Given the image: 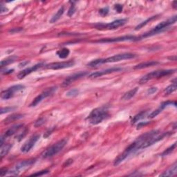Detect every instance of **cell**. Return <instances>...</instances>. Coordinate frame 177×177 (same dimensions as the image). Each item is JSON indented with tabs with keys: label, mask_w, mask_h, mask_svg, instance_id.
I'll return each mask as SVG.
<instances>
[{
	"label": "cell",
	"mask_w": 177,
	"mask_h": 177,
	"mask_svg": "<svg viewBox=\"0 0 177 177\" xmlns=\"http://www.w3.org/2000/svg\"><path fill=\"white\" fill-rule=\"evenodd\" d=\"M155 131L156 130H152L150 131V132H146L145 133V134H142L141 136H140L139 137H138L136 140H135V141L133 142L121 154L119 155L118 157H117V158H116V160H114V165H119L121 163L123 162L124 160H125L126 158H128L130 156L134 154L135 153H136L138 151L140 150V149H145V142L147 139H148L151 135H152L155 132Z\"/></svg>",
	"instance_id": "obj_1"
},
{
	"label": "cell",
	"mask_w": 177,
	"mask_h": 177,
	"mask_svg": "<svg viewBox=\"0 0 177 177\" xmlns=\"http://www.w3.org/2000/svg\"><path fill=\"white\" fill-rule=\"evenodd\" d=\"M136 55L134 53H124L117 54L111 57H107V58H101V59H96L94 60L91 61L90 63L87 64V65L91 67L98 66L99 64H105V63H116V62H119L121 60H130L132 58L136 57Z\"/></svg>",
	"instance_id": "obj_2"
},
{
	"label": "cell",
	"mask_w": 177,
	"mask_h": 177,
	"mask_svg": "<svg viewBox=\"0 0 177 177\" xmlns=\"http://www.w3.org/2000/svg\"><path fill=\"white\" fill-rule=\"evenodd\" d=\"M109 116V112H108V110L106 107H98L94 109L89 114L88 117L87 118V120L91 125H98V124L102 123L105 119H107Z\"/></svg>",
	"instance_id": "obj_3"
},
{
	"label": "cell",
	"mask_w": 177,
	"mask_h": 177,
	"mask_svg": "<svg viewBox=\"0 0 177 177\" xmlns=\"http://www.w3.org/2000/svg\"><path fill=\"white\" fill-rule=\"evenodd\" d=\"M176 17H177V16L174 15V16H173V17L169 18L168 20L160 22V24H158L157 26H156L153 29H151V31L146 32V33H144L142 36H140V40L149 38V37L155 35H156V34L162 33L163 31H165V30L168 28L169 26H171V25L175 24V23L176 22Z\"/></svg>",
	"instance_id": "obj_4"
},
{
	"label": "cell",
	"mask_w": 177,
	"mask_h": 177,
	"mask_svg": "<svg viewBox=\"0 0 177 177\" xmlns=\"http://www.w3.org/2000/svg\"><path fill=\"white\" fill-rule=\"evenodd\" d=\"M66 143H67V140L66 139H62L60 141H57L56 143L53 144L45 151H44V153L42 154V157L44 158H49L56 155L60 151L63 150V149L65 147Z\"/></svg>",
	"instance_id": "obj_5"
},
{
	"label": "cell",
	"mask_w": 177,
	"mask_h": 177,
	"mask_svg": "<svg viewBox=\"0 0 177 177\" xmlns=\"http://www.w3.org/2000/svg\"><path fill=\"white\" fill-rule=\"evenodd\" d=\"M176 71V69H167V70H158L154 71L152 72H150L144 75L141 80H140L139 82L141 84L146 83L147 82H148L149 80H151L154 78H162L164 77L165 75H169L170 74H172Z\"/></svg>",
	"instance_id": "obj_6"
},
{
	"label": "cell",
	"mask_w": 177,
	"mask_h": 177,
	"mask_svg": "<svg viewBox=\"0 0 177 177\" xmlns=\"http://www.w3.org/2000/svg\"><path fill=\"white\" fill-rule=\"evenodd\" d=\"M35 162V159H29V160H25L18 163L11 171L8 172V174L11 176H17L21 172H23L25 170L29 168L32 165L34 164Z\"/></svg>",
	"instance_id": "obj_7"
},
{
	"label": "cell",
	"mask_w": 177,
	"mask_h": 177,
	"mask_svg": "<svg viewBox=\"0 0 177 177\" xmlns=\"http://www.w3.org/2000/svg\"><path fill=\"white\" fill-rule=\"evenodd\" d=\"M140 40V37H136L134 35H125L118 37V38H103L99 40L94 41L95 43H113L119 42H125V41H138Z\"/></svg>",
	"instance_id": "obj_8"
},
{
	"label": "cell",
	"mask_w": 177,
	"mask_h": 177,
	"mask_svg": "<svg viewBox=\"0 0 177 177\" xmlns=\"http://www.w3.org/2000/svg\"><path fill=\"white\" fill-rule=\"evenodd\" d=\"M128 20L127 18L125 19L116 20L114 21L109 23V24H99L96 25V28L100 30H114L123 26L127 22Z\"/></svg>",
	"instance_id": "obj_9"
},
{
	"label": "cell",
	"mask_w": 177,
	"mask_h": 177,
	"mask_svg": "<svg viewBox=\"0 0 177 177\" xmlns=\"http://www.w3.org/2000/svg\"><path fill=\"white\" fill-rule=\"evenodd\" d=\"M57 87H50V88L47 89L45 91H42L40 95H38L37 97L34 98V100L32 101V102L30 104V107L37 106V105L40 104V103L42 102L44 99H45V98L49 97L50 96L53 95V94L57 91Z\"/></svg>",
	"instance_id": "obj_10"
},
{
	"label": "cell",
	"mask_w": 177,
	"mask_h": 177,
	"mask_svg": "<svg viewBox=\"0 0 177 177\" xmlns=\"http://www.w3.org/2000/svg\"><path fill=\"white\" fill-rule=\"evenodd\" d=\"M24 89V86L22 84H17L9 87L6 90H4L1 93V98L2 100H8L13 98L16 93L19 92Z\"/></svg>",
	"instance_id": "obj_11"
},
{
	"label": "cell",
	"mask_w": 177,
	"mask_h": 177,
	"mask_svg": "<svg viewBox=\"0 0 177 177\" xmlns=\"http://www.w3.org/2000/svg\"><path fill=\"white\" fill-rule=\"evenodd\" d=\"M75 64V62L73 60H69L66 62H60V63H53L45 65V68L48 69L52 70H59L69 68Z\"/></svg>",
	"instance_id": "obj_12"
},
{
	"label": "cell",
	"mask_w": 177,
	"mask_h": 177,
	"mask_svg": "<svg viewBox=\"0 0 177 177\" xmlns=\"http://www.w3.org/2000/svg\"><path fill=\"white\" fill-rule=\"evenodd\" d=\"M40 134H35L29 138L28 141L24 142V144L21 147V151L23 153H27L33 148L37 141L40 139Z\"/></svg>",
	"instance_id": "obj_13"
},
{
	"label": "cell",
	"mask_w": 177,
	"mask_h": 177,
	"mask_svg": "<svg viewBox=\"0 0 177 177\" xmlns=\"http://www.w3.org/2000/svg\"><path fill=\"white\" fill-rule=\"evenodd\" d=\"M123 70V69L120 67H112L110 69H107L99 71H96V72H93L90 73L89 75V78H96L98 77H101L104 75L109 74V73H114V72H118Z\"/></svg>",
	"instance_id": "obj_14"
},
{
	"label": "cell",
	"mask_w": 177,
	"mask_h": 177,
	"mask_svg": "<svg viewBox=\"0 0 177 177\" xmlns=\"http://www.w3.org/2000/svg\"><path fill=\"white\" fill-rule=\"evenodd\" d=\"M87 74V72H85V71H80V72L75 73L74 74L70 75L66 78L65 80H64L63 84H62V86L63 87H67L69 85L73 83V82L75 81L80 78L82 77H84L85 75Z\"/></svg>",
	"instance_id": "obj_15"
},
{
	"label": "cell",
	"mask_w": 177,
	"mask_h": 177,
	"mask_svg": "<svg viewBox=\"0 0 177 177\" xmlns=\"http://www.w3.org/2000/svg\"><path fill=\"white\" fill-rule=\"evenodd\" d=\"M42 66H44V63H40L39 64H35V65H34L33 66H31V67L27 68L26 69L20 71L19 74L17 75V78H19V79H23V78H24L26 75L31 74V73L37 71L38 69H39L42 68Z\"/></svg>",
	"instance_id": "obj_16"
},
{
	"label": "cell",
	"mask_w": 177,
	"mask_h": 177,
	"mask_svg": "<svg viewBox=\"0 0 177 177\" xmlns=\"http://www.w3.org/2000/svg\"><path fill=\"white\" fill-rule=\"evenodd\" d=\"M172 104H174V105H176V102H172V101H166V102H162L161 104L160 105V106L158 107L157 109H156L155 111H154L153 112H151V113L148 116V118H155L156 116H157L158 114H159L160 112H161L163 109H165V108H166L167 106H169V105H171Z\"/></svg>",
	"instance_id": "obj_17"
},
{
	"label": "cell",
	"mask_w": 177,
	"mask_h": 177,
	"mask_svg": "<svg viewBox=\"0 0 177 177\" xmlns=\"http://www.w3.org/2000/svg\"><path fill=\"white\" fill-rule=\"evenodd\" d=\"M22 127H23V125H22V124H20V125H16L13 126L12 127H11L9 130L6 131V132L4 133V134L2 135L1 136V145H4V140H5L6 138L10 137L11 136L14 135L15 133Z\"/></svg>",
	"instance_id": "obj_18"
},
{
	"label": "cell",
	"mask_w": 177,
	"mask_h": 177,
	"mask_svg": "<svg viewBox=\"0 0 177 177\" xmlns=\"http://www.w3.org/2000/svg\"><path fill=\"white\" fill-rule=\"evenodd\" d=\"M177 172V163H174L171 167L160 174V176H173L176 175Z\"/></svg>",
	"instance_id": "obj_19"
},
{
	"label": "cell",
	"mask_w": 177,
	"mask_h": 177,
	"mask_svg": "<svg viewBox=\"0 0 177 177\" xmlns=\"http://www.w3.org/2000/svg\"><path fill=\"white\" fill-rule=\"evenodd\" d=\"M138 90H139V88H138V87H135V88L128 91L127 92L123 94V96H122L121 98V100L124 101L130 100L131 98H132L136 94V93L138 92Z\"/></svg>",
	"instance_id": "obj_20"
},
{
	"label": "cell",
	"mask_w": 177,
	"mask_h": 177,
	"mask_svg": "<svg viewBox=\"0 0 177 177\" xmlns=\"http://www.w3.org/2000/svg\"><path fill=\"white\" fill-rule=\"evenodd\" d=\"M159 64V63L157 61H147L145 62V63H142L141 64H137L136 65L134 69H141L147 68L149 67V66H152L154 65H157V64Z\"/></svg>",
	"instance_id": "obj_21"
},
{
	"label": "cell",
	"mask_w": 177,
	"mask_h": 177,
	"mask_svg": "<svg viewBox=\"0 0 177 177\" xmlns=\"http://www.w3.org/2000/svg\"><path fill=\"white\" fill-rule=\"evenodd\" d=\"M64 12V8L63 6H62V7L60 8L59 10L57 11V13H56V14H55L53 16L51 19L50 20L49 22L50 23H55V22H56L57 21V20H58L60 19V18L62 17V16H63Z\"/></svg>",
	"instance_id": "obj_22"
},
{
	"label": "cell",
	"mask_w": 177,
	"mask_h": 177,
	"mask_svg": "<svg viewBox=\"0 0 177 177\" xmlns=\"http://www.w3.org/2000/svg\"><path fill=\"white\" fill-rule=\"evenodd\" d=\"M24 117V115L23 114H13L11 116H8L5 120L4 121V123H11L13 121H15L17 120H19V119L22 118Z\"/></svg>",
	"instance_id": "obj_23"
},
{
	"label": "cell",
	"mask_w": 177,
	"mask_h": 177,
	"mask_svg": "<svg viewBox=\"0 0 177 177\" xmlns=\"http://www.w3.org/2000/svg\"><path fill=\"white\" fill-rule=\"evenodd\" d=\"M17 59V57L15 56L8 57H7V58L4 59L3 60L1 61V66L2 67H4V66H8V64L15 63Z\"/></svg>",
	"instance_id": "obj_24"
},
{
	"label": "cell",
	"mask_w": 177,
	"mask_h": 177,
	"mask_svg": "<svg viewBox=\"0 0 177 177\" xmlns=\"http://www.w3.org/2000/svg\"><path fill=\"white\" fill-rule=\"evenodd\" d=\"M12 148L11 144H5L1 145V151H0V156L2 158L9 152L10 149Z\"/></svg>",
	"instance_id": "obj_25"
},
{
	"label": "cell",
	"mask_w": 177,
	"mask_h": 177,
	"mask_svg": "<svg viewBox=\"0 0 177 177\" xmlns=\"http://www.w3.org/2000/svg\"><path fill=\"white\" fill-rule=\"evenodd\" d=\"M176 88H177L176 82V80H174V82H172V84L169 85L168 87L165 89L164 93L166 94V95H169V94L174 92V91L176 90Z\"/></svg>",
	"instance_id": "obj_26"
},
{
	"label": "cell",
	"mask_w": 177,
	"mask_h": 177,
	"mask_svg": "<svg viewBox=\"0 0 177 177\" xmlns=\"http://www.w3.org/2000/svg\"><path fill=\"white\" fill-rule=\"evenodd\" d=\"M70 53V50L66 48H63L60 50H59L57 52V55L61 59H65L68 57Z\"/></svg>",
	"instance_id": "obj_27"
},
{
	"label": "cell",
	"mask_w": 177,
	"mask_h": 177,
	"mask_svg": "<svg viewBox=\"0 0 177 177\" xmlns=\"http://www.w3.org/2000/svg\"><path fill=\"white\" fill-rule=\"evenodd\" d=\"M147 114H148V111H141V113L136 115V116L132 119V124H135L136 123H137V122L141 121V119H143L146 116Z\"/></svg>",
	"instance_id": "obj_28"
},
{
	"label": "cell",
	"mask_w": 177,
	"mask_h": 177,
	"mask_svg": "<svg viewBox=\"0 0 177 177\" xmlns=\"http://www.w3.org/2000/svg\"><path fill=\"white\" fill-rule=\"evenodd\" d=\"M156 16H153V17H149V18H148V20H146L145 21H144V22H141V24H139V25H138V26L136 27V29H135V30L136 31H138V30H140L141 29H142V27L143 26H145V25L148 24V22H151V20H154V19H155L156 18Z\"/></svg>",
	"instance_id": "obj_29"
},
{
	"label": "cell",
	"mask_w": 177,
	"mask_h": 177,
	"mask_svg": "<svg viewBox=\"0 0 177 177\" xmlns=\"http://www.w3.org/2000/svg\"><path fill=\"white\" fill-rule=\"evenodd\" d=\"M176 147V142H174V143L172 145V146H170L169 148L166 149L164 151H163V152L162 153L161 156H167V155L169 154H171L172 151H173L174 149H175Z\"/></svg>",
	"instance_id": "obj_30"
},
{
	"label": "cell",
	"mask_w": 177,
	"mask_h": 177,
	"mask_svg": "<svg viewBox=\"0 0 177 177\" xmlns=\"http://www.w3.org/2000/svg\"><path fill=\"white\" fill-rule=\"evenodd\" d=\"M78 93H79V91L77 89H73L67 91L66 93V96H67V97H74V96H77Z\"/></svg>",
	"instance_id": "obj_31"
},
{
	"label": "cell",
	"mask_w": 177,
	"mask_h": 177,
	"mask_svg": "<svg viewBox=\"0 0 177 177\" xmlns=\"http://www.w3.org/2000/svg\"><path fill=\"white\" fill-rule=\"evenodd\" d=\"M70 3L71 4V5L70 6L69 9V11H68V15L69 16V17H71V16H72L73 14H74L75 12V10H76V8H75V2H70Z\"/></svg>",
	"instance_id": "obj_32"
},
{
	"label": "cell",
	"mask_w": 177,
	"mask_h": 177,
	"mask_svg": "<svg viewBox=\"0 0 177 177\" xmlns=\"http://www.w3.org/2000/svg\"><path fill=\"white\" fill-rule=\"evenodd\" d=\"M16 109L15 107H3L1 109V114H5V113H8V112L14 111V110Z\"/></svg>",
	"instance_id": "obj_33"
},
{
	"label": "cell",
	"mask_w": 177,
	"mask_h": 177,
	"mask_svg": "<svg viewBox=\"0 0 177 177\" xmlns=\"http://www.w3.org/2000/svg\"><path fill=\"white\" fill-rule=\"evenodd\" d=\"M44 123H45V119L44 118H40L38 119V120L35 122L34 125H35V127H40L41 125H42Z\"/></svg>",
	"instance_id": "obj_34"
},
{
	"label": "cell",
	"mask_w": 177,
	"mask_h": 177,
	"mask_svg": "<svg viewBox=\"0 0 177 177\" xmlns=\"http://www.w3.org/2000/svg\"><path fill=\"white\" fill-rule=\"evenodd\" d=\"M108 13H109V8L108 7L102 8L99 10V14L102 16V17H105L106 16Z\"/></svg>",
	"instance_id": "obj_35"
},
{
	"label": "cell",
	"mask_w": 177,
	"mask_h": 177,
	"mask_svg": "<svg viewBox=\"0 0 177 177\" xmlns=\"http://www.w3.org/2000/svg\"><path fill=\"white\" fill-rule=\"evenodd\" d=\"M49 173V171L48 170H42V171H40L38 172H36V173H34L33 174H31V176H42L44 175V174Z\"/></svg>",
	"instance_id": "obj_36"
},
{
	"label": "cell",
	"mask_w": 177,
	"mask_h": 177,
	"mask_svg": "<svg viewBox=\"0 0 177 177\" xmlns=\"http://www.w3.org/2000/svg\"><path fill=\"white\" fill-rule=\"evenodd\" d=\"M158 90V88L157 87H151V88H149L148 91H147V93H148V95H151V94H154V93H156V91Z\"/></svg>",
	"instance_id": "obj_37"
},
{
	"label": "cell",
	"mask_w": 177,
	"mask_h": 177,
	"mask_svg": "<svg viewBox=\"0 0 177 177\" xmlns=\"http://www.w3.org/2000/svg\"><path fill=\"white\" fill-rule=\"evenodd\" d=\"M114 8L118 13H121V11H123V6L121 4H116L114 6Z\"/></svg>",
	"instance_id": "obj_38"
},
{
	"label": "cell",
	"mask_w": 177,
	"mask_h": 177,
	"mask_svg": "<svg viewBox=\"0 0 177 177\" xmlns=\"http://www.w3.org/2000/svg\"><path fill=\"white\" fill-rule=\"evenodd\" d=\"M22 31V28H14V29L10 30V31H9V33H19V32Z\"/></svg>",
	"instance_id": "obj_39"
},
{
	"label": "cell",
	"mask_w": 177,
	"mask_h": 177,
	"mask_svg": "<svg viewBox=\"0 0 177 177\" xmlns=\"http://www.w3.org/2000/svg\"><path fill=\"white\" fill-rule=\"evenodd\" d=\"M8 11V9L3 4H1V13H6Z\"/></svg>",
	"instance_id": "obj_40"
},
{
	"label": "cell",
	"mask_w": 177,
	"mask_h": 177,
	"mask_svg": "<svg viewBox=\"0 0 177 177\" xmlns=\"http://www.w3.org/2000/svg\"><path fill=\"white\" fill-rule=\"evenodd\" d=\"M8 174V172L6 169H1V172H0V175H1L2 176H5L6 174Z\"/></svg>",
	"instance_id": "obj_41"
},
{
	"label": "cell",
	"mask_w": 177,
	"mask_h": 177,
	"mask_svg": "<svg viewBox=\"0 0 177 177\" xmlns=\"http://www.w3.org/2000/svg\"><path fill=\"white\" fill-rule=\"evenodd\" d=\"M29 63V62H28V61L22 62V63H21L19 64V67H23V66H25L26 65V64H28Z\"/></svg>",
	"instance_id": "obj_42"
},
{
	"label": "cell",
	"mask_w": 177,
	"mask_h": 177,
	"mask_svg": "<svg viewBox=\"0 0 177 177\" xmlns=\"http://www.w3.org/2000/svg\"><path fill=\"white\" fill-rule=\"evenodd\" d=\"M168 59L169 60H174V61H175L176 60V57L174 56V57H168Z\"/></svg>",
	"instance_id": "obj_43"
},
{
	"label": "cell",
	"mask_w": 177,
	"mask_h": 177,
	"mask_svg": "<svg viewBox=\"0 0 177 177\" xmlns=\"http://www.w3.org/2000/svg\"><path fill=\"white\" fill-rule=\"evenodd\" d=\"M172 6H173L174 8H176V2H174L173 3H172Z\"/></svg>",
	"instance_id": "obj_44"
}]
</instances>
